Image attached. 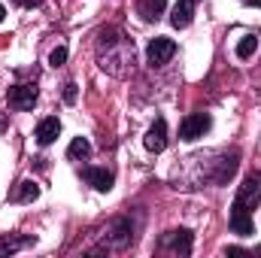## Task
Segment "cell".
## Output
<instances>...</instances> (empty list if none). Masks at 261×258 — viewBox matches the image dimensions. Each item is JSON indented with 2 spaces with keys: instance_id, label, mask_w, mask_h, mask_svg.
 <instances>
[{
  "instance_id": "cell-10",
  "label": "cell",
  "mask_w": 261,
  "mask_h": 258,
  "mask_svg": "<svg viewBox=\"0 0 261 258\" xmlns=\"http://www.w3.org/2000/svg\"><path fill=\"white\" fill-rule=\"evenodd\" d=\"M143 143H146L149 152H164L167 149V122L164 119H155V125L146 131Z\"/></svg>"
},
{
  "instance_id": "cell-23",
  "label": "cell",
  "mask_w": 261,
  "mask_h": 258,
  "mask_svg": "<svg viewBox=\"0 0 261 258\" xmlns=\"http://www.w3.org/2000/svg\"><path fill=\"white\" fill-rule=\"evenodd\" d=\"M3 15H6V9H3V3H0V21H3Z\"/></svg>"
},
{
  "instance_id": "cell-9",
  "label": "cell",
  "mask_w": 261,
  "mask_h": 258,
  "mask_svg": "<svg viewBox=\"0 0 261 258\" xmlns=\"http://www.w3.org/2000/svg\"><path fill=\"white\" fill-rule=\"evenodd\" d=\"M79 173H82V179H85L91 189H97V192H110L113 183H116L113 170H107V167H82Z\"/></svg>"
},
{
  "instance_id": "cell-22",
  "label": "cell",
  "mask_w": 261,
  "mask_h": 258,
  "mask_svg": "<svg viewBox=\"0 0 261 258\" xmlns=\"http://www.w3.org/2000/svg\"><path fill=\"white\" fill-rule=\"evenodd\" d=\"M243 3H249V6H261V0H243Z\"/></svg>"
},
{
  "instance_id": "cell-5",
  "label": "cell",
  "mask_w": 261,
  "mask_h": 258,
  "mask_svg": "<svg viewBox=\"0 0 261 258\" xmlns=\"http://www.w3.org/2000/svg\"><path fill=\"white\" fill-rule=\"evenodd\" d=\"M134 243V225L130 219H116L110 231L103 234V249H128Z\"/></svg>"
},
{
  "instance_id": "cell-16",
  "label": "cell",
  "mask_w": 261,
  "mask_h": 258,
  "mask_svg": "<svg viewBox=\"0 0 261 258\" xmlns=\"http://www.w3.org/2000/svg\"><path fill=\"white\" fill-rule=\"evenodd\" d=\"M37 197H40V186H37L34 179H21V183L15 186V192L9 194L12 203H31V200H37Z\"/></svg>"
},
{
  "instance_id": "cell-14",
  "label": "cell",
  "mask_w": 261,
  "mask_h": 258,
  "mask_svg": "<svg viewBox=\"0 0 261 258\" xmlns=\"http://www.w3.org/2000/svg\"><path fill=\"white\" fill-rule=\"evenodd\" d=\"M167 9V0H137V15L143 21H158Z\"/></svg>"
},
{
  "instance_id": "cell-12",
  "label": "cell",
  "mask_w": 261,
  "mask_h": 258,
  "mask_svg": "<svg viewBox=\"0 0 261 258\" xmlns=\"http://www.w3.org/2000/svg\"><path fill=\"white\" fill-rule=\"evenodd\" d=\"M192 18H195V0H176V6L170 12V24L182 31L192 24Z\"/></svg>"
},
{
  "instance_id": "cell-13",
  "label": "cell",
  "mask_w": 261,
  "mask_h": 258,
  "mask_svg": "<svg viewBox=\"0 0 261 258\" xmlns=\"http://www.w3.org/2000/svg\"><path fill=\"white\" fill-rule=\"evenodd\" d=\"M58 134H61V122L55 119V116H49V119H43L40 125H37V143L40 146H49V143H55L58 140Z\"/></svg>"
},
{
  "instance_id": "cell-21",
  "label": "cell",
  "mask_w": 261,
  "mask_h": 258,
  "mask_svg": "<svg viewBox=\"0 0 261 258\" xmlns=\"http://www.w3.org/2000/svg\"><path fill=\"white\" fill-rule=\"evenodd\" d=\"M15 3H18V6H24V9H34V6H40L43 0H15Z\"/></svg>"
},
{
  "instance_id": "cell-18",
  "label": "cell",
  "mask_w": 261,
  "mask_h": 258,
  "mask_svg": "<svg viewBox=\"0 0 261 258\" xmlns=\"http://www.w3.org/2000/svg\"><path fill=\"white\" fill-rule=\"evenodd\" d=\"M91 155V143L85 140V137H76L73 143H70V149H67V158L70 161H82V158H88Z\"/></svg>"
},
{
  "instance_id": "cell-19",
  "label": "cell",
  "mask_w": 261,
  "mask_h": 258,
  "mask_svg": "<svg viewBox=\"0 0 261 258\" xmlns=\"http://www.w3.org/2000/svg\"><path fill=\"white\" fill-rule=\"evenodd\" d=\"M67 61V46H58V49H52V55H49V64L52 67H61Z\"/></svg>"
},
{
  "instance_id": "cell-8",
  "label": "cell",
  "mask_w": 261,
  "mask_h": 258,
  "mask_svg": "<svg viewBox=\"0 0 261 258\" xmlns=\"http://www.w3.org/2000/svg\"><path fill=\"white\" fill-rule=\"evenodd\" d=\"M173 55H176V43L170 37H155L149 43V49H146V61L152 67H164Z\"/></svg>"
},
{
  "instance_id": "cell-6",
  "label": "cell",
  "mask_w": 261,
  "mask_h": 258,
  "mask_svg": "<svg viewBox=\"0 0 261 258\" xmlns=\"http://www.w3.org/2000/svg\"><path fill=\"white\" fill-rule=\"evenodd\" d=\"M6 100H9L12 110L28 113V110H34V104H37V85H34V82H18V85L9 88Z\"/></svg>"
},
{
  "instance_id": "cell-3",
  "label": "cell",
  "mask_w": 261,
  "mask_h": 258,
  "mask_svg": "<svg viewBox=\"0 0 261 258\" xmlns=\"http://www.w3.org/2000/svg\"><path fill=\"white\" fill-rule=\"evenodd\" d=\"M192 246H195V237H192L189 228H173V231L161 234V240H158V249H161V252L182 255V258L192 255Z\"/></svg>"
},
{
  "instance_id": "cell-1",
  "label": "cell",
  "mask_w": 261,
  "mask_h": 258,
  "mask_svg": "<svg viewBox=\"0 0 261 258\" xmlns=\"http://www.w3.org/2000/svg\"><path fill=\"white\" fill-rule=\"evenodd\" d=\"M94 49H97V64H100V70H107L110 76L125 79V76L134 73L137 46H134V40H128L119 28H100Z\"/></svg>"
},
{
  "instance_id": "cell-7",
  "label": "cell",
  "mask_w": 261,
  "mask_h": 258,
  "mask_svg": "<svg viewBox=\"0 0 261 258\" xmlns=\"http://www.w3.org/2000/svg\"><path fill=\"white\" fill-rule=\"evenodd\" d=\"M210 128H213L210 113H192V116L182 119V125H179V137H182L186 143H195L197 137H203Z\"/></svg>"
},
{
  "instance_id": "cell-4",
  "label": "cell",
  "mask_w": 261,
  "mask_h": 258,
  "mask_svg": "<svg viewBox=\"0 0 261 258\" xmlns=\"http://www.w3.org/2000/svg\"><path fill=\"white\" fill-rule=\"evenodd\" d=\"M258 200H261V173H258V170H252V173H246L243 186L237 189L234 207H237V210H246V213H252V210L258 207Z\"/></svg>"
},
{
  "instance_id": "cell-20",
  "label": "cell",
  "mask_w": 261,
  "mask_h": 258,
  "mask_svg": "<svg viewBox=\"0 0 261 258\" xmlns=\"http://www.w3.org/2000/svg\"><path fill=\"white\" fill-rule=\"evenodd\" d=\"M64 100L67 104H76V82H67L64 85Z\"/></svg>"
},
{
  "instance_id": "cell-17",
  "label": "cell",
  "mask_w": 261,
  "mask_h": 258,
  "mask_svg": "<svg viewBox=\"0 0 261 258\" xmlns=\"http://www.w3.org/2000/svg\"><path fill=\"white\" fill-rule=\"evenodd\" d=\"M255 49H258V34H243L234 52H237V58H240V61H249V58L255 55Z\"/></svg>"
},
{
  "instance_id": "cell-11",
  "label": "cell",
  "mask_w": 261,
  "mask_h": 258,
  "mask_svg": "<svg viewBox=\"0 0 261 258\" xmlns=\"http://www.w3.org/2000/svg\"><path fill=\"white\" fill-rule=\"evenodd\" d=\"M231 231L237 234V237H252L255 234V222H252V213H246V210H237V207H231Z\"/></svg>"
},
{
  "instance_id": "cell-15",
  "label": "cell",
  "mask_w": 261,
  "mask_h": 258,
  "mask_svg": "<svg viewBox=\"0 0 261 258\" xmlns=\"http://www.w3.org/2000/svg\"><path fill=\"white\" fill-rule=\"evenodd\" d=\"M31 243H34V237H28V234H0V255H12Z\"/></svg>"
},
{
  "instance_id": "cell-2",
  "label": "cell",
  "mask_w": 261,
  "mask_h": 258,
  "mask_svg": "<svg viewBox=\"0 0 261 258\" xmlns=\"http://www.w3.org/2000/svg\"><path fill=\"white\" fill-rule=\"evenodd\" d=\"M237 164H240V152H237V149L222 152V155H216L213 161H206L203 179H206V183H213V186H225V183L237 173Z\"/></svg>"
}]
</instances>
